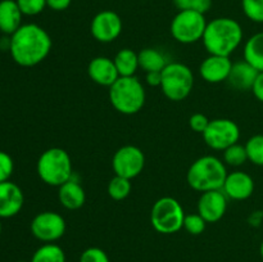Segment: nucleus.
I'll return each mask as SVG.
<instances>
[{"mask_svg": "<svg viewBox=\"0 0 263 262\" xmlns=\"http://www.w3.org/2000/svg\"><path fill=\"white\" fill-rule=\"evenodd\" d=\"M23 13L15 0H0V31L13 35L22 26Z\"/></svg>", "mask_w": 263, "mask_h": 262, "instance_id": "nucleus-20", "label": "nucleus"}, {"mask_svg": "<svg viewBox=\"0 0 263 262\" xmlns=\"http://www.w3.org/2000/svg\"><path fill=\"white\" fill-rule=\"evenodd\" d=\"M72 0H46V5L48 8H50L51 10H55V12H62V10H66L67 8L71 5Z\"/></svg>", "mask_w": 263, "mask_h": 262, "instance_id": "nucleus-36", "label": "nucleus"}, {"mask_svg": "<svg viewBox=\"0 0 263 262\" xmlns=\"http://www.w3.org/2000/svg\"><path fill=\"white\" fill-rule=\"evenodd\" d=\"M175 4V7L179 10H186L192 9V3L193 0H172Z\"/></svg>", "mask_w": 263, "mask_h": 262, "instance_id": "nucleus-38", "label": "nucleus"}, {"mask_svg": "<svg viewBox=\"0 0 263 262\" xmlns=\"http://www.w3.org/2000/svg\"><path fill=\"white\" fill-rule=\"evenodd\" d=\"M259 253H261V257H262V259H263V240H262V243H261V247H259Z\"/></svg>", "mask_w": 263, "mask_h": 262, "instance_id": "nucleus-39", "label": "nucleus"}, {"mask_svg": "<svg viewBox=\"0 0 263 262\" xmlns=\"http://www.w3.org/2000/svg\"><path fill=\"white\" fill-rule=\"evenodd\" d=\"M222 161L225 162V164H229L231 167L243 166L248 161L246 145L236 143L226 148L222 153Z\"/></svg>", "mask_w": 263, "mask_h": 262, "instance_id": "nucleus-26", "label": "nucleus"}, {"mask_svg": "<svg viewBox=\"0 0 263 262\" xmlns=\"http://www.w3.org/2000/svg\"><path fill=\"white\" fill-rule=\"evenodd\" d=\"M133 190V184L130 179L115 175V177L109 180L107 186V193L112 199L123 200L130 195Z\"/></svg>", "mask_w": 263, "mask_h": 262, "instance_id": "nucleus-25", "label": "nucleus"}, {"mask_svg": "<svg viewBox=\"0 0 263 262\" xmlns=\"http://www.w3.org/2000/svg\"><path fill=\"white\" fill-rule=\"evenodd\" d=\"M251 91L253 92V95L256 97L257 100L263 103V72H259L258 73L253 86H252Z\"/></svg>", "mask_w": 263, "mask_h": 262, "instance_id": "nucleus-34", "label": "nucleus"}, {"mask_svg": "<svg viewBox=\"0 0 263 262\" xmlns=\"http://www.w3.org/2000/svg\"><path fill=\"white\" fill-rule=\"evenodd\" d=\"M146 84L149 86L153 87H161V82H162V72H148L146 73Z\"/></svg>", "mask_w": 263, "mask_h": 262, "instance_id": "nucleus-37", "label": "nucleus"}, {"mask_svg": "<svg viewBox=\"0 0 263 262\" xmlns=\"http://www.w3.org/2000/svg\"><path fill=\"white\" fill-rule=\"evenodd\" d=\"M202 41L210 54L230 57L243 41V28L230 17L215 18L207 23Z\"/></svg>", "mask_w": 263, "mask_h": 262, "instance_id": "nucleus-2", "label": "nucleus"}, {"mask_svg": "<svg viewBox=\"0 0 263 262\" xmlns=\"http://www.w3.org/2000/svg\"><path fill=\"white\" fill-rule=\"evenodd\" d=\"M222 192L228 199L246 200L254 193V180L244 171H234L228 174Z\"/></svg>", "mask_w": 263, "mask_h": 262, "instance_id": "nucleus-16", "label": "nucleus"}, {"mask_svg": "<svg viewBox=\"0 0 263 262\" xmlns=\"http://www.w3.org/2000/svg\"><path fill=\"white\" fill-rule=\"evenodd\" d=\"M185 212L181 203L172 197H162L153 204L151 223L161 234H175L184 228Z\"/></svg>", "mask_w": 263, "mask_h": 262, "instance_id": "nucleus-7", "label": "nucleus"}, {"mask_svg": "<svg viewBox=\"0 0 263 262\" xmlns=\"http://www.w3.org/2000/svg\"><path fill=\"white\" fill-rule=\"evenodd\" d=\"M194 87L192 69L180 62H170L162 71L161 90L167 99L181 102L186 99Z\"/></svg>", "mask_w": 263, "mask_h": 262, "instance_id": "nucleus-6", "label": "nucleus"}, {"mask_svg": "<svg viewBox=\"0 0 263 262\" xmlns=\"http://www.w3.org/2000/svg\"><path fill=\"white\" fill-rule=\"evenodd\" d=\"M144 166L145 156L139 146L123 145L113 154L112 169L118 176L133 180L143 172Z\"/></svg>", "mask_w": 263, "mask_h": 262, "instance_id": "nucleus-11", "label": "nucleus"}, {"mask_svg": "<svg viewBox=\"0 0 263 262\" xmlns=\"http://www.w3.org/2000/svg\"><path fill=\"white\" fill-rule=\"evenodd\" d=\"M31 233L43 243H55L66 233V220L54 211L37 213L31 221Z\"/></svg>", "mask_w": 263, "mask_h": 262, "instance_id": "nucleus-10", "label": "nucleus"}, {"mask_svg": "<svg viewBox=\"0 0 263 262\" xmlns=\"http://www.w3.org/2000/svg\"><path fill=\"white\" fill-rule=\"evenodd\" d=\"M248 161L256 166L263 167V134H257L248 139L246 144Z\"/></svg>", "mask_w": 263, "mask_h": 262, "instance_id": "nucleus-27", "label": "nucleus"}, {"mask_svg": "<svg viewBox=\"0 0 263 262\" xmlns=\"http://www.w3.org/2000/svg\"><path fill=\"white\" fill-rule=\"evenodd\" d=\"M258 73L259 72L247 61L235 62L231 67L228 82L233 89L239 90V91H247V90H252V86H253Z\"/></svg>", "mask_w": 263, "mask_h": 262, "instance_id": "nucleus-18", "label": "nucleus"}, {"mask_svg": "<svg viewBox=\"0 0 263 262\" xmlns=\"http://www.w3.org/2000/svg\"><path fill=\"white\" fill-rule=\"evenodd\" d=\"M17 262H27V261H17Z\"/></svg>", "mask_w": 263, "mask_h": 262, "instance_id": "nucleus-41", "label": "nucleus"}, {"mask_svg": "<svg viewBox=\"0 0 263 262\" xmlns=\"http://www.w3.org/2000/svg\"><path fill=\"white\" fill-rule=\"evenodd\" d=\"M241 8L252 22L263 23V0H241Z\"/></svg>", "mask_w": 263, "mask_h": 262, "instance_id": "nucleus-28", "label": "nucleus"}, {"mask_svg": "<svg viewBox=\"0 0 263 262\" xmlns=\"http://www.w3.org/2000/svg\"><path fill=\"white\" fill-rule=\"evenodd\" d=\"M205 144L215 151H225L240 139V128L235 121L229 118L211 120L210 125L202 134Z\"/></svg>", "mask_w": 263, "mask_h": 262, "instance_id": "nucleus-9", "label": "nucleus"}, {"mask_svg": "<svg viewBox=\"0 0 263 262\" xmlns=\"http://www.w3.org/2000/svg\"><path fill=\"white\" fill-rule=\"evenodd\" d=\"M207 23V20L202 13L193 9L179 10L172 20L170 31L177 43L194 44L203 39Z\"/></svg>", "mask_w": 263, "mask_h": 262, "instance_id": "nucleus-8", "label": "nucleus"}, {"mask_svg": "<svg viewBox=\"0 0 263 262\" xmlns=\"http://www.w3.org/2000/svg\"><path fill=\"white\" fill-rule=\"evenodd\" d=\"M79 262H109V257L99 247H90L82 252Z\"/></svg>", "mask_w": 263, "mask_h": 262, "instance_id": "nucleus-31", "label": "nucleus"}, {"mask_svg": "<svg viewBox=\"0 0 263 262\" xmlns=\"http://www.w3.org/2000/svg\"><path fill=\"white\" fill-rule=\"evenodd\" d=\"M25 204L22 189L10 180L0 182V218H10L21 212Z\"/></svg>", "mask_w": 263, "mask_h": 262, "instance_id": "nucleus-15", "label": "nucleus"}, {"mask_svg": "<svg viewBox=\"0 0 263 262\" xmlns=\"http://www.w3.org/2000/svg\"><path fill=\"white\" fill-rule=\"evenodd\" d=\"M145 99V89L136 76L120 77L109 87L110 104L122 115L131 116L140 112Z\"/></svg>", "mask_w": 263, "mask_h": 262, "instance_id": "nucleus-4", "label": "nucleus"}, {"mask_svg": "<svg viewBox=\"0 0 263 262\" xmlns=\"http://www.w3.org/2000/svg\"><path fill=\"white\" fill-rule=\"evenodd\" d=\"M120 77H131L135 76L139 66V55L133 49H121L113 58Z\"/></svg>", "mask_w": 263, "mask_h": 262, "instance_id": "nucleus-23", "label": "nucleus"}, {"mask_svg": "<svg viewBox=\"0 0 263 262\" xmlns=\"http://www.w3.org/2000/svg\"><path fill=\"white\" fill-rule=\"evenodd\" d=\"M58 199L66 210L76 211L85 204L86 193H85L81 184L72 177V179H69L68 181L59 186Z\"/></svg>", "mask_w": 263, "mask_h": 262, "instance_id": "nucleus-19", "label": "nucleus"}, {"mask_svg": "<svg viewBox=\"0 0 263 262\" xmlns=\"http://www.w3.org/2000/svg\"><path fill=\"white\" fill-rule=\"evenodd\" d=\"M212 0H193L192 9L198 13L205 14L212 8Z\"/></svg>", "mask_w": 263, "mask_h": 262, "instance_id": "nucleus-35", "label": "nucleus"}, {"mask_svg": "<svg viewBox=\"0 0 263 262\" xmlns=\"http://www.w3.org/2000/svg\"><path fill=\"white\" fill-rule=\"evenodd\" d=\"M139 66L145 73L148 72H162L170 63L166 54L153 48H145L138 53Z\"/></svg>", "mask_w": 263, "mask_h": 262, "instance_id": "nucleus-21", "label": "nucleus"}, {"mask_svg": "<svg viewBox=\"0 0 263 262\" xmlns=\"http://www.w3.org/2000/svg\"><path fill=\"white\" fill-rule=\"evenodd\" d=\"M2 230H3V226H2V221H0V235H2Z\"/></svg>", "mask_w": 263, "mask_h": 262, "instance_id": "nucleus-40", "label": "nucleus"}, {"mask_svg": "<svg viewBox=\"0 0 263 262\" xmlns=\"http://www.w3.org/2000/svg\"><path fill=\"white\" fill-rule=\"evenodd\" d=\"M23 15H37L45 9L46 0H15Z\"/></svg>", "mask_w": 263, "mask_h": 262, "instance_id": "nucleus-30", "label": "nucleus"}, {"mask_svg": "<svg viewBox=\"0 0 263 262\" xmlns=\"http://www.w3.org/2000/svg\"><path fill=\"white\" fill-rule=\"evenodd\" d=\"M30 262H66V253L55 243H45L39 247Z\"/></svg>", "mask_w": 263, "mask_h": 262, "instance_id": "nucleus-24", "label": "nucleus"}, {"mask_svg": "<svg viewBox=\"0 0 263 262\" xmlns=\"http://www.w3.org/2000/svg\"><path fill=\"white\" fill-rule=\"evenodd\" d=\"M205 225H207V221L199 213L185 215L184 229L192 235H200L205 230Z\"/></svg>", "mask_w": 263, "mask_h": 262, "instance_id": "nucleus-29", "label": "nucleus"}, {"mask_svg": "<svg viewBox=\"0 0 263 262\" xmlns=\"http://www.w3.org/2000/svg\"><path fill=\"white\" fill-rule=\"evenodd\" d=\"M228 174L222 159L215 156H203L195 159L189 167L186 180L189 186L197 192L222 190Z\"/></svg>", "mask_w": 263, "mask_h": 262, "instance_id": "nucleus-3", "label": "nucleus"}, {"mask_svg": "<svg viewBox=\"0 0 263 262\" xmlns=\"http://www.w3.org/2000/svg\"><path fill=\"white\" fill-rule=\"evenodd\" d=\"M228 210V197L222 190H211L202 193L198 200V213L207 221L215 223L225 216Z\"/></svg>", "mask_w": 263, "mask_h": 262, "instance_id": "nucleus-13", "label": "nucleus"}, {"mask_svg": "<svg viewBox=\"0 0 263 262\" xmlns=\"http://www.w3.org/2000/svg\"><path fill=\"white\" fill-rule=\"evenodd\" d=\"M231 67H233V62H231L230 57L210 54L200 63L199 74L205 82L220 84V82L228 81Z\"/></svg>", "mask_w": 263, "mask_h": 262, "instance_id": "nucleus-14", "label": "nucleus"}, {"mask_svg": "<svg viewBox=\"0 0 263 262\" xmlns=\"http://www.w3.org/2000/svg\"><path fill=\"white\" fill-rule=\"evenodd\" d=\"M51 45L50 35L36 23H25L9 39L10 55L22 67L41 63L50 53Z\"/></svg>", "mask_w": 263, "mask_h": 262, "instance_id": "nucleus-1", "label": "nucleus"}, {"mask_svg": "<svg viewBox=\"0 0 263 262\" xmlns=\"http://www.w3.org/2000/svg\"><path fill=\"white\" fill-rule=\"evenodd\" d=\"M210 118L205 115H203V113H194V115L190 116L189 126L195 133L203 134L205 128L208 127V125H210Z\"/></svg>", "mask_w": 263, "mask_h": 262, "instance_id": "nucleus-33", "label": "nucleus"}, {"mask_svg": "<svg viewBox=\"0 0 263 262\" xmlns=\"http://www.w3.org/2000/svg\"><path fill=\"white\" fill-rule=\"evenodd\" d=\"M87 74L95 84L107 87L112 86L120 79L115 62L108 57H95L91 59L87 66Z\"/></svg>", "mask_w": 263, "mask_h": 262, "instance_id": "nucleus-17", "label": "nucleus"}, {"mask_svg": "<svg viewBox=\"0 0 263 262\" xmlns=\"http://www.w3.org/2000/svg\"><path fill=\"white\" fill-rule=\"evenodd\" d=\"M14 171V162L7 152L0 151V182L8 181Z\"/></svg>", "mask_w": 263, "mask_h": 262, "instance_id": "nucleus-32", "label": "nucleus"}, {"mask_svg": "<svg viewBox=\"0 0 263 262\" xmlns=\"http://www.w3.org/2000/svg\"><path fill=\"white\" fill-rule=\"evenodd\" d=\"M123 28L122 18L113 10H102L97 13L90 23V32L99 43H112L121 35Z\"/></svg>", "mask_w": 263, "mask_h": 262, "instance_id": "nucleus-12", "label": "nucleus"}, {"mask_svg": "<svg viewBox=\"0 0 263 262\" xmlns=\"http://www.w3.org/2000/svg\"><path fill=\"white\" fill-rule=\"evenodd\" d=\"M37 175L46 185L50 186H61L64 182L72 179L71 156L68 152L62 148H49L43 152L36 164Z\"/></svg>", "mask_w": 263, "mask_h": 262, "instance_id": "nucleus-5", "label": "nucleus"}, {"mask_svg": "<svg viewBox=\"0 0 263 262\" xmlns=\"http://www.w3.org/2000/svg\"><path fill=\"white\" fill-rule=\"evenodd\" d=\"M244 61L254 67L258 72H263V31L254 33L244 45Z\"/></svg>", "mask_w": 263, "mask_h": 262, "instance_id": "nucleus-22", "label": "nucleus"}]
</instances>
